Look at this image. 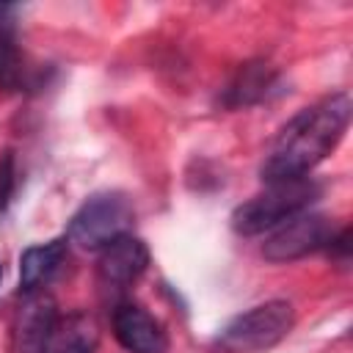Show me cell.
Masks as SVG:
<instances>
[{
	"mask_svg": "<svg viewBox=\"0 0 353 353\" xmlns=\"http://www.w3.org/2000/svg\"><path fill=\"white\" fill-rule=\"evenodd\" d=\"M334 223L320 212H298L281 226L270 232L262 245V256L268 262H292L306 254H314L328 245L334 237Z\"/></svg>",
	"mask_w": 353,
	"mask_h": 353,
	"instance_id": "cell-5",
	"label": "cell"
},
{
	"mask_svg": "<svg viewBox=\"0 0 353 353\" xmlns=\"http://www.w3.org/2000/svg\"><path fill=\"white\" fill-rule=\"evenodd\" d=\"M146 268H149V248L135 234H124V237L108 243L99 251V262H97L99 281L113 290L130 287L132 281H138L146 273Z\"/></svg>",
	"mask_w": 353,
	"mask_h": 353,
	"instance_id": "cell-7",
	"label": "cell"
},
{
	"mask_svg": "<svg viewBox=\"0 0 353 353\" xmlns=\"http://www.w3.org/2000/svg\"><path fill=\"white\" fill-rule=\"evenodd\" d=\"M14 185H17L14 154H11V152H3V160H0V207L8 204V199H11V193H14Z\"/></svg>",
	"mask_w": 353,
	"mask_h": 353,
	"instance_id": "cell-13",
	"label": "cell"
},
{
	"mask_svg": "<svg viewBox=\"0 0 353 353\" xmlns=\"http://www.w3.org/2000/svg\"><path fill=\"white\" fill-rule=\"evenodd\" d=\"M317 196H320V185L309 176L270 182L262 193L251 196L232 212V226L237 234H245V237L273 232L292 215L306 212Z\"/></svg>",
	"mask_w": 353,
	"mask_h": 353,
	"instance_id": "cell-2",
	"label": "cell"
},
{
	"mask_svg": "<svg viewBox=\"0 0 353 353\" xmlns=\"http://www.w3.org/2000/svg\"><path fill=\"white\" fill-rule=\"evenodd\" d=\"M0 276H3V265H0Z\"/></svg>",
	"mask_w": 353,
	"mask_h": 353,
	"instance_id": "cell-14",
	"label": "cell"
},
{
	"mask_svg": "<svg viewBox=\"0 0 353 353\" xmlns=\"http://www.w3.org/2000/svg\"><path fill=\"white\" fill-rule=\"evenodd\" d=\"M273 83H276V74L268 66H262V63H245L237 72V77L229 83L223 102L232 105V108L259 102V99L268 97V91L273 88Z\"/></svg>",
	"mask_w": 353,
	"mask_h": 353,
	"instance_id": "cell-12",
	"label": "cell"
},
{
	"mask_svg": "<svg viewBox=\"0 0 353 353\" xmlns=\"http://www.w3.org/2000/svg\"><path fill=\"white\" fill-rule=\"evenodd\" d=\"M66 240H50L41 245H30L19 256V287L22 292H39L66 262Z\"/></svg>",
	"mask_w": 353,
	"mask_h": 353,
	"instance_id": "cell-10",
	"label": "cell"
},
{
	"mask_svg": "<svg viewBox=\"0 0 353 353\" xmlns=\"http://www.w3.org/2000/svg\"><path fill=\"white\" fill-rule=\"evenodd\" d=\"M292 323L295 312L290 301H265L232 317L215 342L223 353H265L290 334Z\"/></svg>",
	"mask_w": 353,
	"mask_h": 353,
	"instance_id": "cell-3",
	"label": "cell"
},
{
	"mask_svg": "<svg viewBox=\"0 0 353 353\" xmlns=\"http://www.w3.org/2000/svg\"><path fill=\"white\" fill-rule=\"evenodd\" d=\"M350 97L345 91H336L295 113L265 152V160L259 165L262 182L270 185L309 176V171L320 160H325L342 141L350 124Z\"/></svg>",
	"mask_w": 353,
	"mask_h": 353,
	"instance_id": "cell-1",
	"label": "cell"
},
{
	"mask_svg": "<svg viewBox=\"0 0 353 353\" xmlns=\"http://www.w3.org/2000/svg\"><path fill=\"white\" fill-rule=\"evenodd\" d=\"M135 210L124 193H97L91 196L69 221V243L85 251H102L108 243L130 234Z\"/></svg>",
	"mask_w": 353,
	"mask_h": 353,
	"instance_id": "cell-4",
	"label": "cell"
},
{
	"mask_svg": "<svg viewBox=\"0 0 353 353\" xmlns=\"http://www.w3.org/2000/svg\"><path fill=\"white\" fill-rule=\"evenodd\" d=\"M99 345V331L97 323L83 314V312H72V314H58V320L52 323L41 353H97Z\"/></svg>",
	"mask_w": 353,
	"mask_h": 353,
	"instance_id": "cell-9",
	"label": "cell"
},
{
	"mask_svg": "<svg viewBox=\"0 0 353 353\" xmlns=\"http://www.w3.org/2000/svg\"><path fill=\"white\" fill-rule=\"evenodd\" d=\"M14 6L0 3V88L17 91L30 83V66L17 44Z\"/></svg>",
	"mask_w": 353,
	"mask_h": 353,
	"instance_id": "cell-11",
	"label": "cell"
},
{
	"mask_svg": "<svg viewBox=\"0 0 353 353\" xmlns=\"http://www.w3.org/2000/svg\"><path fill=\"white\" fill-rule=\"evenodd\" d=\"M113 336L119 345L130 353H165L168 350V334L163 323L146 312L141 303L121 301L113 309Z\"/></svg>",
	"mask_w": 353,
	"mask_h": 353,
	"instance_id": "cell-6",
	"label": "cell"
},
{
	"mask_svg": "<svg viewBox=\"0 0 353 353\" xmlns=\"http://www.w3.org/2000/svg\"><path fill=\"white\" fill-rule=\"evenodd\" d=\"M55 320H58V309L52 298L41 292H28L14 323V353H41L44 339Z\"/></svg>",
	"mask_w": 353,
	"mask_h": 353,
	"instance_id": "cell-8",
	"label": "cell"
}]
</instances>
